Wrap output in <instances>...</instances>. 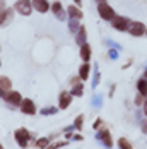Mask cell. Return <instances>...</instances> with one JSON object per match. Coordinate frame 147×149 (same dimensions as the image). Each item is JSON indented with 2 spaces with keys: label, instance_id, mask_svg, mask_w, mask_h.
<instances>
[{
  "label": "cell",
  "instance_id": "1",
  "mask_svg": "<svg viewBox=\"0 0 147 149\" xmlns=\"http://www.w3.org/2000/svg\"><path fill=\"white\" fill-rule=\"evenodd\" d=\"M98 12H99V15H101L103 19H106V21L115 19V10H113L108 3H99V5H98Z\"/></svg>",
  "mask_w": 147,
  "mask_h": 149
},
{
  "label": "cell",
  "instance_id": "2",
  "mask_svg": "<svg viewBox=\"0 0 147 149\" xmlns=\"http://www.w3.org/2000/svg\"><path fill=\"white\" fill-rule=\"evenodd\" d=\"M15 139H17V144L19 146L26 148L28 146V141H29V132L26 129H19V130H15Z\"/></svg>",
  "mask_w": 147,
  "mask_h": 149
},
{
  "label": "cell",
  "instance_id": "3",
  "mask_svg": "<svg viewBox=\"0 0 147 149\" xmlns=\"http://www.w3.org/2000/svg\"><path fill=\"white\" fill-rule=\"evenodd\" d=\"M15 9L21 12L22 15H29L31 14V3L29 0H19L17 3H15Z\"/></svg>",
  "mask_w": 147,
  "mask_h": 149
},
{
  "label": "cell",
  "instance_id": "4",
  "mask_svg": "<svg viewBox=\"0 0 147 149\" xmlns=\"http://www.w3.org/2000/svg\"><path fill=\"white\" fill-rule=\"evenodd\" d=\"M113 26H115L118 31H127L130 28V22H128V19H125V17H115V19H113Z\"/></svg>",
  "mask_w": 147,
  "mask_h": 149
},
{
  "label": "cell",
  "instance_id": "5",
  "mask_svg": "<svg viewBox=\"0 0 147 149\" xmlns=\"http://www.w3.org/2000/svg\"><path fill=\"white\" fill-rule=\"evenodd\" d=\"M128 31L132 33L133 36H142V34L146 33V26H144L142 22H132L130 28H128Z\"/></svg>",
  "mask_w": 147,
  "mask_h": 149
},
{
  "label": "cell",
  "instance_id": "6",
  "mask_svg": "<svg viewBox=\"0 0 147 149\" xmlns=\"http://www.w3.org/2000/svg\"><path fill=\"white\" fill-rule=\"evenodd\" d=\"M21 110H22V113H26V115H33V113H36L34 103H33L31 100H22V103H21Z\"/></svg>",
  "mask_w": 147,
  "mask_h": 149
},
{
  "label": "cell",
  "instance_id": "7",
  "mask_svg": "<svg viewBox=\"0 0 147 149\" xmlns=\"http://www.w3.org/2000/svg\"><path fill=\"white\" fill-rule=\"evenodd\" d=\"M33 7L38 10V12H46L50 9V3L46 0H33Z\"/></svg>",
  "mask_w": 147,
  "mask_h": 149
},
{
  "label": "cell",
  "instance_id": "8",
  "mask_svg": "<svg viewBox=\"0 0 147 149\" xmlns=\"http://www.w3.org/2000/svg\"><path fill=\"white\" fill-rule=\"evenodd\" d=\"M5 100H7V101H10L12 104H19V103H22V101H21V94H19V93H15V91H12V93H7Z\"/></svg>",
  "mask_w": 147,
  "mask_h": 149
},
{
  "label": "cell",
  "instance_id": "9",
  "mask_svg": "<svg viewBox=\"0 0 147 149\" xmlns=\"http://www.w3.org/2000/svg\"><path fill=\"white\" fill-rule=\"evenodd\" d=\"M70 101H72V94H69V93L60 94V108H67L70 104Z\"/></svg>",
  "mask_w": 147,
  "mask_h": 149
},
{
  "label": "cell",
  "instance_id": "10",
  "mask_svg": "<svg viewBox=\"0 0 147 149\" xmlns=\"http://www.w3.org/2000/svg\"><path fill=\"white\" fill-rule=\"evenodd\" d=\"M0 82H2V84H0V88H2V96L5 98V96H7V91L10 89V86H12V82H10V79H7V77H2Z\"/></svg>",
  "mask_w": 147,
  "mask_h": 149
},
{
  "label": "cell",
  "instance_id": "11",
  "mask_svg": "<svg viewBox=\"0 0 147 149\" xmlns=\"http://www.w3.org/2000/svg\"><path fill=\"white\" fill-rule=\"evenodd\" d=\"M99 139L103 141L108 148H111V144H113V142H111V135H110V132H108V130H103V132L99 134Z\"/></svg>",
  "mask_w": 147,
  "mask_h": 149
},
{
  "label": "cell",
  "instance_id": "12",
  "mask_svg": "<svg viewBox=\"0 0 147 149\" xmlns=\"http://www.w3.org/2000/svg\"><path fill=\"white\" fill-rule=\"evenodd\" d=\"M80 57L84 60H89L91 58V46L86 43V45H82V48H80Z\"/></svg>",
  "mask_w": 147,
  "mask_h": 149
},
{
  "label": "cell",
  "instance_id": "13",
  "mask_svg": "<svg viewBox=\"0 0 147 149\" xmlns=\"http://www.w3.org/2000/svg\"><path fill=\"white\" fill-rule=\"evenodd\" d=\"M139 93L147 98V79H140L139 81Z\"/></svg>",
  "mask_w": 147,
  "mask_h": 149
},
{
  "label": "cell",
  "instance_id": "14",
  "mask_svg": "<svg viewBox=\"0 0 147 149\" xmlns=\"http://www.w3.org/2000/svg\"><path fill=\"white\" fill-rule=\"evenodd\" d=\"M77 43L79 45H86V29L79 28V34H77Z\"/></svg>",
  "mask_w": 147,
  "mask_h": 149
},
{
  "label": "cell",
  "instance_id": "15",
  "mask_svg": "<svg viewBox=\"0 0 147 149\" xmlns=\"http://www.w3.org/2000/svg\"><path fill=\"white\" fill-rule=\"evenodd\" d=\"M69 14H70V17H74V19H80V17H82V12H80L77 7H69Z\"/></svg>",
  "mask_w": 147,
  "mask_h": 149
},
{
  "label": "cell",
  "instance_id": "16",
  "mask_svg": "<svg viewBox=\"0 0 147 149\" xmlns=\"http://www.w3.org/2000/svg\"><path fill=\"white\" fill-rule=\"evenodd\" d=\"M89 70H91V67H89L87 63H84V65L80 67V79H87L89 77Z\"/></svg>",
  "mask_w": 147,
  "mask_h": 149
},
{
  "label": "cell",
  "instance_id": "17",
  "mask_svg": "<svg viewBox=\"0 0 147 149\" xmlns=\"http://www.w3.org/2000/svg\"><path fill=\"white\" fill-rule=\"evenodd\" d=\"M118 146H120L121 149H133L132 144H130L127 139H118Z\"/></svg>",
  "mask_w": 147,
  "mask_h": 149
},
{
  "label": "cell",
  "instance_id": "18",
  "mask_svg": "<svg viewBox=\"0 0 147 149\" xmlns=\"http://www.w3.org/2000/svg\"><path fill=\"white\" fill-rule=\"evenodd\" d=\"M51 9H53V12H55V14H58L60 17H62V5H60L58 2H55V3H53V7H51Z\"/></svg>",
  "mask_w": 147,
  "mask_h": 149
},
{
  "label": "cell",
  "instance_id": "19",
  "mask_svg": "<svg viewBox=\"0 0 147 149\" xmlns=\"http://www.w3.org/2000/svg\"><path fill=\"white\" fill-rule=\"evenodd\" d=\"M79 94H82V86L79 84V86H75L72 89V96H79Z\"/></svg>",
  "mask_w": 147,
  "mask_h": 149
},
{
  "label": "cell",
  "instance_id": "20",
  "mask_svg": "<svg viewBox=\"0 0 147 149\" xmlns=\"http://www.w3.org/2000/svg\"><path fill=\"white\" fill-rule=\"evenodd\" d=\"M46 144H48V139H41V141H38V144H36V146H38V148H44Z\"/></svg>",
  "mask_w": 147,
  "mask_h": 149
},
{
  "label": "cell",
  "instance_id": "21",
  "mask_svg": "<svg viewBox=\"0 0 147 149\" xmlns=\"http://www.w3.org/2000/svg\"><path fill=\"white\" fill-rule=\"evenodd\" d=\"M82 120H84L82 117H79V118L75 120V127H77V129H80V127H82Z\"/></svg>",
  "mask_w": 147,
  "mask_h": 149
},
{
  "label": "cell",
  "instance_id": "22",
  "mask_svg": "<svg viewBox=\"0 0 147 149\" xmlns=\"http://www.w3.org/2000/svg\"><path fill=\"white\" fill-rule=\"evenodd\" d=\"M70 29H72V31H77V24H75V21H72V22H70Z\"/></svg>",
  "mask_w": 147,
  "mask_h": 149
},
{
  "label": "cell",
  "instance_id": "23",
  "mask_svg": "<svg viewBox=\"0 0 147 149\" xmlns=\"http://www.w3.org/2000/svg\"><path fill=\"white\" fill-rule=\"evenodd\" d=\"M144 111H146V115H147V100L144 101Z\"/></svg>",
  "mask_w": 147,
  "mask_h": 149
},
{
  "label": "cell",
  "instance_id": "24",
  "mask_svg": "<svg viewBox=\"0 0 147 149\" xmlns=\"http://www.w3.org/2000/svg\"><path fill=\"white\" fill-rule=\"evenodd\" d=\"M98 2H99V3H106V0H98Z\"/></svg>",
  "mask_w": 147,
  "mask_h": 149
},
{
  "label": "cell",
  "instance_id": "25",
  "mask_svg": "<svg viewBox=\"0 0 147 149\" xmlns=\"http://www.w3.org/2000/svg\"><path fill=\"white\" fill-rule=\"evenodd\" d=\"M75 2H77V5H80V0H75Z\"/></svg>",
  "mask_w": 147,
  "mask_h": 149
},
{
  "label": "cell",
  "instance_id": "26",
  "mask_svg": "<svg viewBox=\"0 0 147 149\" xmlns=\"http://www.w3.org/2000/svg\"><path fill=\"white\" fill-rule=\"evenodd\" d=\"M146 79H147V70H146Z\"/></svg>",
  "mask_w": 147,
  "mask_h": 149
}]
</instances>
